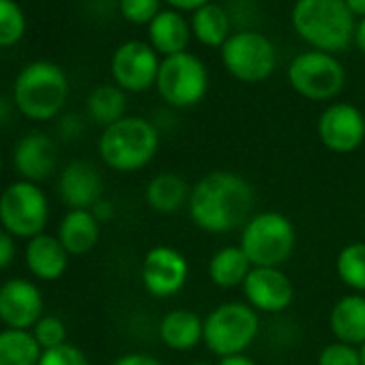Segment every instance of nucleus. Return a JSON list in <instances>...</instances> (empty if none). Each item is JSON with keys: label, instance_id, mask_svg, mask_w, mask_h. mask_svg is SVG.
<instances>
[{"label": "nucleus", "instance_id": "f257e3e1", "mask_svg": "<svg viewBox=\"0 0 365 365\" xmlns=\"http://www.w3.org/2000/svg\"><path fill=\"white\" fill-rule=\"evenodd\" d=\"M256 192L237 172L215 170L192 187L187 211L192 222L211 235H226L243 228L254 217Z\"/></svg>", "mask_w": 365, "mask_h": 365}, {"label": "nucleus", "instance_id": "f03ea898", "mask_svg": "<svg viewBox=\"0 0 365 365\" xmlns=\"http://www.w3.org/2000/svg\"><path fill=\"white\" fill-rule=\"evenodd\" d=\"M294 33L312 50L337 54L354 39L356 18L344 0H297L290 11Z\"/></svg>", "mask_w": 365, "mask_h": 365}, {"label": "nucleus", "instance_id": "7ed1b4c3", "mask_svg": "<svg viewBox=\"0 0 365 365\" xmlns=\"http://www.w3.org/2000/svg\"><path fill=\"white\" fill-rule=\"evenodd\" d=\"M159 150L157 127L142 116H125L103 129L99 155L116 172H135L153 161Z\"/></svg>", "mask_w": 365, "mask_h": 365}, {"label": "nucleus", "instance_id": "20e7f679", "mask_svg": "<svg viewBox=\"0 0 365 365\" xmlns=\"http://www.w3.org/2000/svg\"><path fill=\"white\" fill-rule=\"evenodd\" d=\"M69 97V80L65 71L48 61L24 67L16 80L14 99L18 110L31 120L54 118Z\"/></svg>", "mask_w": 365, "mask_h": 365}, {"label": "nucleus", "instance_id": "39448f33", "mask_svg": "<svg viewBox=\"0 0 365 365\" xmlns=\"http://www.w3.org/2000/svg\"><path fill=\"white\" fill-rule=\"evenodd\" d=\"M241 250L252 267L282 269L294 252L297 232L292 222L275 211L254 215L241 230Z\"/></svg>", "mask_w": 365, "mask_h": 365}, {"label": "nucleus", "instance_id": "423d86ee", "mask_svg": "<svg viewBox=\"0 0 365 365\" xmlns=\"http://www.w3.org/2000/svg\"><path fill=\"white\" fill-rule=\"evenodd\" d=\"M260 331L258 312L241 301H228L217 305L205 318V344L207 348L222 356L245 352Z\"/></svg>", "mask_w": 365, "mask_h": 365}, {"label": "nucleus", "instance_id": "0eeeda50", "mask_svg": "<svg viewBox=\"0 0 365 365\" xmlns=\"http://www.w3.org/2000/svg\"><path fill=\"white\" fill-rule=\"evenodd\" d=\"M224 69L239 82L258 84L273 76L277 50L273 41L258 31H239L220 48Z\"/></svg>", "mask_w": 365, "mask_h": 365}, {"label": "nucleus", "instance_id": "6e6552de", "mask_svg": "<svg viewBox=\"0 0 365 365\" xmlns=\"http://www.w3.org/2000/svg\"><path fill=\"white\" fill-rule=\"evenodd\" d=\"M157 93L172 108H192L200 103L209 91L207 65L192 52H180L161 58L157 73Z\"/></svg>", "mask_w": 365, "mask_h": 365}, {"label": "nucleus", "instance_id": "1a4fd4ad", "mask_svg": "<svg viewBox=\"0 0 365 365\" xmlns=\"http://www.w3.org/2000/svg\"><path fill=\"white\" fill-rule=\"evenodd\" d=\"M288 82L294 93L309 101H331L346 86V69L335 54L307 50L290 61Z\"/></svg>", "mask_w": 365, "mask_h": 365}, {"label": "nucleus", "instance_id": "9d476101", "mask_svg": "<svg viewBox=\"0 0 365 365\" xmlns=\"http://www.w3.org/2000/svg\"><path fill=\"white\" fill-rule=\"evenodd\" d=\"M48 217V198L31 180L11 182L0 196V224L11 237L33 239L43 235Z\"/></svg>", "mask_w": 365, "mask_h": 365}, {"label": "nucleus", "instance_id": "9b49d317", "mask_svg": "<svg viewBox=\"0 0 365 365\" xmlns=\"http://www.w3.org/2000/svg\"><path fill=\"white\" fill-rule=\"evenodd\" d=\"M161 58L146 41H125L112 56V78L125 93H144L157 84Z\"/></svg>", "mask_w": 365, "mask_h": 365}, {"label": "nucleus", "instance_id": "f8f14e48", "mask_svg": "<svg viewBox=\"0 0 365 365\" xmlns=\"http://www.w3.org/2000/svg\"><path fill=\"white\" fill-rule=\"evenodd\" d=\"M142 284L146 292L155 299H170L190 277V262L178 250L168 245H157L148 250L140 269Z\"/></svg>", "mask_w": 365, "mask_h": 365}, {"label": "nucleus", "instance_id": "ddd939ff", "mask_svg": "<svg viewBox=\"0 0 365 365\" xmlns=\"http://www.w3.org/2000/svg\"><path fill=\"white\" fill-rule=\"evenodd\" d=\"M318 138L333 153H352L365 140L363 112L346 101H335L318 118Z\"/></svg>", "mask_w": 365, "mask_h": 365}, {"label": "nucleus", "instance_id": "4468645a", "mask_svg": "<svg viewBox=\"0 0 365 365\" xmlns=\"http://www.w3.org/2000/svg\"><path fill=\"white\" fill-rule=\"evenodd\" d=\"M241 288L247 305L264 314L284 312L294 301V284L282 269L254 267Z\"/></svg>", "mask_w": 365, "mask_h": 365}, {"label": "nucleus", "instance_id": "2eb2a0df", "mask_svg": "<svg viewBox=\"0 0 365 365\" xmlns=\"http://www.w3.org/2000/svg\"><path fill=\"white\" fill-rule=\"evenodd\" d=\"M41 290L29 279H9L0 286V320L7 329L29 331L43 316Z\"/></svg>", "mask_w": 365, "mask_h": 365}, {"label": "nucleus", "instance_id": "dca6fc26", "mask_svg": "<svg viewBox=\"0 0 365 365\" xmlns=\"http://www.w3.org/2000/svg\"><path fill=\"white\" fill-rule=\"evenodd\" d=\"M101 192H103L101 174L88 161H71L61 172L58 194L71 211L76 209L91 211L101 200Z\"/></svg>", "mask_w": 365, "mask_h": 365}, {"label": "nucleus", "instance_id": "f3484780", "mask_svg": "<svg viewBox=\"0 0 365 365\" xmlns=\"http://www.w3.org/2000/svg\"><path fill=\"white\" fill-rule=\"evenodd\" d=\"M14 163L22 180H46L58 165V148L46 133H29L18 142Z\"/></svg>", "mask_w": 365, "mask_h": 365}, {"label": "nucleus", "instance_id": "a211bd4d", "mask_svg": "<svg viewBox=\"0 0 365 365\" xmlns=\"http://www.w3.org/2000/svg\"><path fill=\"white\" fill-rule=\"evenodd\" d=\"M192 37L190 22L174 9H161L159 16L148 24V43L163 58L187 52Z\"/></svg>", "mask_w": 365, "mask_h": 365}, {"label": "nucleus", "instance_id": "6ab92c4d", "mask_svg": "<svg viewBox=\"0 0 365 365\" xmlns=\"http://www.w3.org/2000/svg\"><path fill=\"white\" fill-rule=\"evenodd\" d=\"M26 267L35 277L56 282L69 267V252L63 247L58 237L37 235L26 245Z\"/></svg>", "mask_w": 365, "mask_h": 365}, {"label": "nucleus", "instance_id": "aec40b11", "mask_svg": "<svg viewBox=\"0 0 365 365\" xmlns=\"http://www.w3.org/2000/svg\"><path fill=\"white\" fill-rule=\"evenodd\" d=\"M159 339L174 352L194 350L205 339V320L192 309L168 312L159 322Z\"/></svg>", "mask_w": 365, "mask_h": 365}, {"label": "nucleus", "instance_id": "412c9836", "mask_svg": "<svg viewBox=\"0 0 365 365\" xmlns=\"http://www.w3.org/2000/svg\"><path fill=\"white\" fill-rule=\"evenodd\" d=\"M329 327L337 341L359 348L365 341V294L341 297L329 314Z\"/></svg>", "mask_w": 365, "mask_h": 365}, {"label": "nucleus", "instance_id": "4be33fe9", "mask_svg": "<svg viewBox=\"0 0 365 365\" xmlns=\"http://www.w3.org/2000/svg\"><path fill=\"white\" fill-rule=\"evenodd\" d=\"M101 237V226L93 211H69L58 226V241L69 252V256H82L97 247Z\"/></svg>", "mask_w": 365, "mask_h": 365}, {"label": "nucleus", "instance_id": "5701e85b", "mask_svg": "<svg viewBox=\"0 0 365 365\" xmlns=\"http://www.w3.org/2000/svg\"><path fill=\"white\" fill-rule=\"evenodd\" d=\"M190 185L187 180L174 174V172H161L153 176L146 185V205L161 215H172L187 207L190 202Z\"/></svg>", "mask_w": 365, "mask_h": 365}, {"label": "nucleus", "instance_id": "b1692460", "mask_svg": "<svg viewBox=\"0 0 365 365\" xmlns=\"http://www.w3.org/2000/svg\"><path fill=\"white\" fill-rule=\"evenodd\" d=\"M190 26H192L194 39L207 48H222L228 41V37L232 35L230 16L217 3H209V5L200 7L198 11H194Z\"/></svg>", "mask_w": 365, "mask_h": 365}, {"label": "nucleus", "instance_id": "393cba45", "mask_svg": "<svg viewBox=\"0 0 365 365\" xmlns=\"http://www.w3.org/2000/svg\"><path fill=\"white\" fill-rule=\"evenodd\" d=\"M252 262L241 250V245H228L217 250L209 260V277L217 288L243 286L252 271Z\"/></svg>", "mask_w": 365, "mask_h": 365}, {"label": "nucleus", "instance_id": "a878e982", "mask_svg": "<svg viewBox=\"0 0 365 365\" xmlns=\"http://www.w3.org/2000/svg\"><path fill=\"white\" fill-rule=\"evenodd\" d=\"M43 348L33 333L20 329L0 331V365H39Z\"/></svg>", "mask_w": 365, "mask_h": 365}, {"label": "nucleus", "instance_id": "bb28decb", "mask_svg": "<svg viewBox=\"0 0 365 365\" xmlns=\"http://www.w3.org/2000/svg\"><path fill=\"white\" fill-rule=\"evenodd\" d=\"M86 108H88V116L106 129V127L118 123L120 118H125V110H127L125 91L118 88L116 84L97 86L88 95Z\"/></svg>", "mask_w": 365, "mask_h": 365}, {"label": "nucleus", "instance_id": "cd10ccee", "mask_svg": "<svg viewBox=\"0 0 365 365\" xmlns=\"http://www.w3.org/2000/svg\"><path fill=\"white\" fill-rule=\"evenodd\" d=\"M335 271L341 284L363 294L365 292V243L354 241L341 247L335 260Z\"/></svg>", "mask_w": 365, "mask_h": 365}, {"label": "nucleus", "instance_id": "c85d7f7f", "mask_svg": "<svg viewBox=\"0 0 365 365\" xmlns=\"http://www.w3.org/2000/svg\"><path fill=\"white\" fill-rule=\"evenodd\" d=\"M26 31L24 11L16 0H0V48L16 46Z\"/></svg>", "mask_w": 365, "mask_h": 365}, {"label": "nucleus", "instance_id": "c756f323", "mask_svg": "<svg viewBox=\"0 0 365 365\" xmlns=\"http://www.w3.org/2000/svg\"><path fill=\"white\" fill-rule=\"evenodd\" d=\"M118 9L127 22L148 26L161 11V0H118Z\"/></svg>", "mask_w": 365, "mask_h": 365}, {"label": "nucleus", "instance_id": "7c9ffc66", "mask_svg": "<svg viewBox=\"0 0 365 365\" xmlns=\"http://www.w3.org/2000/svg\"><path fill=\"white\" fill-rule=\"evenodd\" d=\"M33 335H35V339L39 341V346L43 350H50V348L67 344V329H65L63 320L56 318V316H43L35 324Z\"/></svg>", "mask_w": 365, "mask_h": 365}, {"label": "nucleus", "instance_id": "2f4dec72", "mask_svg": "<svg viewBox=\"0 0 365 365\" xmlns=\"http://www.w3.org/2000/svg\"><path fill=\"white\" fill-rule=\"evenodd\" d=\"M318 365H361V354L356 346L344 341H331L320 350Z\"/></svg>", "mask_w": 365, "mask_h": 365}, {"label": "nucleus", "instance_id": "473e14b6", "mask_svg": "<svg viewBox=\"0 0 365 365\" xmlns=\"http://www.w3.org/2000/svg\"><path fill=\"white\" fill-rule=\"evenodd\" d=\"M39 365H91V361L78 346L63 344V346L43 350Z\"/></svg>", "mask_w": 365, "mask_h": 365}, {"label": "nucleus", "instance_id": "72a5a7b5", "mask_svg": "<svg viewBox=\"0 0 365 365\" xmlns=\"http://www.w3.org/2000/svg\"><path fill=\"white\" fill-rule=\"evenodd\" d=\"M16 256V245H14V237L5 230L0 228V269H5L11 264Z\"/></svg>", "mask_w": 365, "mask_h": 365}, {"label": "nucleus", "instance_id": "f704fd0d", "mask_svg": "<svg viewBox=\"0 0 365 365\" xmlns=\"http://www.w3.org/2000/svg\"><path fill=\"white\" fill-rule=\"evenodd\" d=\"M110 365H163V363L159 359L150 356V354H144V352H129V354L118 356Z\"/></svg>", "mask_w": 365, "mask_h": 365}, {"label": "nucleus", "instance_id": "c9c22d12", "mask_svg": "<svg viewBox=\"0 0 365 365\" xmlns=\"http://www.w3.org/2000/svg\"><path fill=\"white\" fill-rule=\"evenodd\" d=\"M58 131L65 140H76L82 133V120L78 116H65L58 125Z\"/></svg>", "mask_w": 365, "mask_h": 365}, {"label": "nucleus", "instance_id": "e433bc0d", "mask_svg": "<svg viewBox=\"0 0 365 365\" xmlns=\"http://www.w3.org/2000/svg\"><path fill=\"white\" fill-rule=\"evenodd\" d=\"M165 3L170 5V9H174V11H190V14H194V11H198L200 7H205V5H209V3H213V0H165Z\"/></svg>", "mask_w": 365, "mask_h": 365}, {"label": "nucleus", "instance_id": "4c0bfd02", "mask_svg": "<svg viewBox=\"0 0 365 365\" xmlns=\"http://www.w3.org/2000/svg\"><path fill=\"white\" fill-rule=\"evenodd\" d=\"M93 215L97 217V222L101 224V222H108V220H112V215H114V207H112V202H108V200H99L93 209Z\"/></svg>", "mask_w": 365, "mask_h": 365}, {"label": "nucleus", "instance_id": "58836bf2", "mask_svg": "<svg viewBox=\"0 0 365 365\" xmlns=\"http://www.w3.org/2000/svg\"><path fill=\"white\" fill-rule=\"evenodd\" d=\"M217 365H258L250 354L241 352V354H230V356H222Z\"/></svg>", "mask_w": 365, "mask_h": 365}, {"label": "nucleus", "instance_id": "ea45409f", "mask_svg": "<svg viewBox=\"0 0 365 365\" xmlns=\"http://www.w3.org/2000/svg\"><path fill=\"white\" fill-rule=\"evenodd\" d=\"M352 43L365 54V18H361V20H356V26H354V39H352Z\"/></svg>", "mask_w": 365, "mask_h": 365}, {"label": "nucleus", "instance_id": "a19ab883", "mask_svg": "<svg viewBox=\"0 0 365 365\" xmlns=\"http://www.w3.org/2000/svg\"><path fill=\"white\" fill-rule=\"evenodd\" d=\"M344 3L354 18H365V0H344Z\"/></svg>", "mask_w": 365, "mask_h": 365}, {"label": "nucleus", "instance_id": "79ce46f5", "mask_svg": "<svg viewBox=\"0 0 365 365\" xmlns=\"http://www.w3.org/2000/svg\"><path fill=\"white\" fill-rule=\"evenodd\" d=\"M359 354H361V365H365V341L359 346Z\"/></svg>", "mask_w": 365, "mask_h": 365}, {"label": "nucleus", "instance_id": "37998d69", "mask_svg": "<svg viewBox=\"0 0 365 365\" xmlns=\"http://www.w3.org/2000/svg\"><path fill=\"white\" fill-rule=\"evenodd\" d=\"M0 170H3V157H0Z\"/></svg>", "mask_w": 365, "mask_h": 365}, {"label": "nucleus", "instance_id": "c03bdc74", "mask_svg": "<svg viewBox=\"0 0 365 365\" xmlns=\"http://www.w3.org/2000/svg\"><path fill=\"white\" fill-rule=\"evenodd\" d=\"M192 365H209V363H192Z\"/></svg>", "mask_w": 365, "mask_h": 365}]
</instances>
